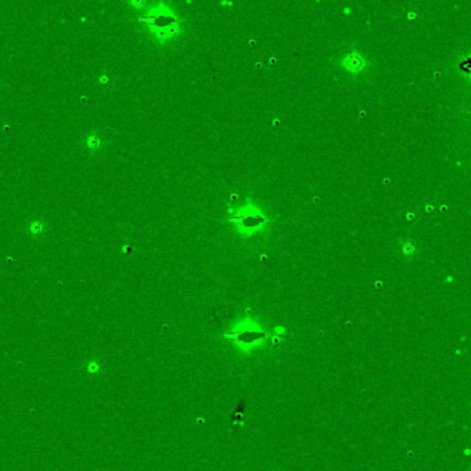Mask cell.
<instances>
[{
  "label": "cell",
  "instance_id": "obj_3",
  "mask_svg": "<svg viewBox=\"0 0 471 471\" xmlns=\"http://www.w3.org/2000/svg\"><path fill=\"white\" fill-rule=\"evenodd\" d=\"M365 65V61L364 58L358 54H349L344 58V66L348 69L349 72H352V73H357L358 71H361Z\"/></svg>",
  "mask_w": 471,
  "mask_h": 471
},
{
  "label": "cell",
  "instance_id": "obj_1",
  "mask_svg": "<svg viewBox=\"0 0 471 471\" xmlns=\"http://www.w3.org/2000/svg\"><path fill=\"white\" fill-rule=\"evenodd\" d=\"M232 339L238 343L241 349H249L264 339V332L254 321L248 319L238 324V326L233 329Z\"/></svg>",
  "mask_w": 471,
  "mask_h": 471
},
{
  "label": "cell",
  "instance_id": "obj_4",
  "mask_svg": "<svg viewBox=\"0 0 471 471\" xmlns=\"http://www.w3.org/2000/svg\"><path fill=\"white\" fill-rule=\"evenodd\" d=\"M86 372L90 376L98 375L100 372H101V362L98 360H90L87 361L86 364Z\"/></svg>",
  "mask_w": 471,
  "mask_h": 471
},
{
  "label": "cell",
  "instance_id": "obj_2",
  "mask_svg": "<svg viewBox=\"0 0 471 471\" xmlns=\"http://www.w3.org/2000/svg\"><path fill=\"white\" fill-rule=\"evenodd\" d=\"M231 221L233 224H238L239 229L245 231V232L253 233L256 229L261 227L265 223V218L261 210L258 209H252L250 205H248L246 208L241 209L235 217L231 218Z\"/></svg>",
  "mask_w": 471,
  "mask_h": 471
}]
</instances>
